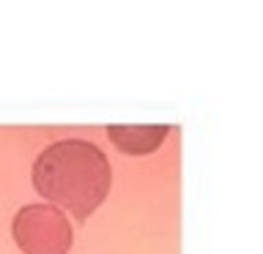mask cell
<instances>
[{
  "mask_svg": "<svg viewBox=\"0 0 263 254\" xmlns=\"http://www.w3.org/2000/svg\"><path fill=\"white\" fill-rule=\"evenodd\" d=\"M112 170L107 156L88 139H61L39 153L33 186L49 202L85 221L107 200Z\"/></svg>",
  "mask_w": 263,
  "mask_h": 254,
  "instance_id": "6da1fadb",
  "label": "cell"
},
{
  "mask_svg": "<svg viewBox=\"0 0 263 254\" xmlns=\"http://www.w3.org/2000/svg\"><path fill=\"white\" fill-rule=\"evenodd\" d=\"M11 229L25 254H66L71 249V224L55 205H25Z\"/></svg>",
  "mask_w": 263,
  "mask_h": 254,
  "instance_id": "7a4b0ae2",
  "label": "cell"
},
{
  "mask_svg": "<svg viewBox=\"0 0 263 254\" xmlns=\"http://www.w3.org/2000/svg\"><path fill=\"white\" fill-rule=\"evenodd\" d=\"M170 126H107L110 142L126 156L154 153L164 142Z\"/></svg>",
  "mask_w": 263,
  "mask_h": 254,
  "instance_id": "3957f363",
  "label": "cell"
}]
</instances>
